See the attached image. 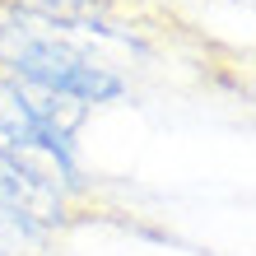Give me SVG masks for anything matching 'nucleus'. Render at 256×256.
<instances>
[{"label":"nucleus","instance_id":"obj_1","mask_svg":"<svg viewBox=\"0 0 256 256\" xmlns=\"http://www.w3.org/2000/svg\"><path fill=\"white\" fill-rule=\"evenodd\" d=\"M0 74H10V80L38 88L47 98L74 102L84 112L112 108L130 94V80L94 42L24 10H10V19H0Z\"/></svg>","mask_w":256,"mask_h":256},{"label":"nucleus","instance_id":"obj_3","mask_svg":"<svg viewBox=\"0 0 256 256\" xmlns=\"http://www.w3.org/2000/svg\"><path fill=\"white\" fill-rule=\"evenodd\" d=\"M10 10L47 14V19H80V14H108L116 0H5Z\"/></svg>","mask_w":256,"mask_h":256},{"label":"nucleus","instance_id":"obj_2","mask_svg":"<svg viewBox=\"0 0 256 256\" xmlns=\"http://www.w3.org/2000/svg\"><path fill=\"white\" fill-rule=\"evenodd\" d=\"M84 116L88 112L74 102L47 98L38 88L0 74V144L10 154L28 158L33 168H42L66 196H80L88 186L80 168V144H74V130Z\"/></svg>","mask_w":256,"mask_h":256}]
</instances>
